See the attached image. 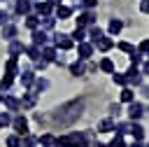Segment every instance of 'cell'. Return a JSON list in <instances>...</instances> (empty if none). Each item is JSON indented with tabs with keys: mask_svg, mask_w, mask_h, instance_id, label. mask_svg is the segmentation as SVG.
<instances>
[{
	"mask_svg": "<svg viewBox=\"0 0 149 147\" xmlns=\"http://www.w3.org/2000/svg\"><path fill=\"white\" fill-rule=\"evenodd\" d=\"M2 37H5V40H14V37H16V26H14L12 21H7V23L2 26Z\"/></svg>",
	"mask_w": 149,
	"mask_h": 147,
	"instance_id": "obj_20",
	"label": "cell"
},
{
	"mask_svg": "<svg viewBox=\"0 0 149 147\" xmlns=\"http://www.w3.org/2000/svg\"><path fill=\"white\" fill-rule=\"evenodd\" d=\"M23 54H26L30 61H37V58H40V47H37V44H30V47L23 49Z\"/></svg>",
	"mask_w": 149,
	"mask_h": 147,
	"instance_id": "obj_27",
	"label": "cell"
},
{
	"mask_svg": "<svg viewBox=\"0 0 149 147\" xmlns=\"http://www.w3.org/2000/svg\"><path fill=\"white\" fill-rule=\"evenodd\" d=\"M130 147H147V142H144V140H133Z\"/></svg>",
	"mask_w": 149,
	"mask_h": 147,
	"instance_id": "obj_45",
	"label": "cell"
},
{
	"mask_svg": "<svg viewBox=\"0 0 149 147\" xmlns=\"http://www.w3.org/2000/svg\"><path fill=\"white\" fill-rule=\"evenodd\" d=\"M2 96H5V93H0V103H2Z\"/></svg>",
	"mask_w": 149,
	"mask_h": 147,
	"instance_id": "obj_49",
	"label": "cell"
},
{
	"mask_svg": "<svg viewBox=\"0 0 149 147\" xmlns=\"http://www.w3.org/2000/svg\"><path fill=\"white\" fill-rule=\"evenodd\" d=\"M49 5H61V0H47Z\"/></svg>",
	"mask_w": 149,
	"mask_h": 147,
	"instance_id": "obj_47",
	"label": "cell"
},
{
	"mask_svg": "<svg viewBox=\"0 0 149 147\" xmlns=\"http://www.w3.org/2000/svg\"><path fill=\"white\" fill-rule=\"evenodd\" d=\"M140 9H142V14H147V9H149V5H147V0H142V2H140Z\"/></svg>",
	"mask_w": 149,
	"mask_h": 147,
	"instance_id": "obj_46",
	"label": "cell"
},
{
	"mask_svg": "<svg viewBox=\"0 0 149 147\" xmlns=\"http://www.w3.org/2000/svg\"><path fill=\"white\" fill-rule=\"evenodd\" d=\"M51 142H54V135L51 133H42L37 138V145H42V147H51Z\"/></svg>",
	"mask_w": 149,
	"mask_h": 147,
	"instance_id": "obj_34",
	"label": "cell"
},
{
	"mask_svg": "<svg viewBox=\"0 0 149 147\" xmlns=\"http://www.w3.org/2000/svg\"><path fill=\"white\" fill-rule=\"evenodd\" d=\"M93 23H95V14H93V9L81 12L79 19H77V26H81V28H88V26H93Z\"/></svg>",
	"mask_w": 149,
	"mask_h": 147,
	"instance_id": "obj_8",
	"label": "cell"
},
{
	"mask_svg": "<svg viewBox=\"0 0 149 147\" xmlns=\"http://www.w3.org/2000/svg\"><path fill=\"white\" fill-rule=\"evenodd\" d=\"M98 131L100 133H109V131H114V121L107 117V119H102V121H98Z\"/></svg>",
	"mask_w": 149,
	"mask_h": 147,
	"instance_id": "obj_29",
	"label": "cell"
},
{
	"mask_svg": "<svg viewBox=\"0 0 149 147\" xmlns=\"http://www.w3.org/2000/svg\"><path fill=\"white\" fill-rule=\"evenodd\" d=\"M49 42H51L56 49H61V51H68V49L74 47V42H72V37H70L68 33H54Z\"/></svg>",
	"mask_w": 149,
	"mask_h": 147,
	"instance_id": "obj_1",
	"label": "cell"
},
{
	"mask_svg": "<svg viewBox=\"0 0 149 147\" xmlns=\"http://www.w3.org/2000/svg\"><path fill=\"white\" fill-rule=\"evenodd\" d=\"M21 147H37V138H35L33 133L21 135Z\"/></svg>",
	"mask_w": 149,
	"mask_h": 147,
	"instance_id": "obj_30",
	"label": "cell"
},
{
	"mask_svg": "<svg viewBox=\"0 0 149 147\" xmlns=\"http://www.w3.org/2000/svg\"><path fill=\"white\" fill-rule=\"evenodd\" d=\"M128 58H130V65H140V63L144 61V56H142V54H137V51L128 54Z\"/></svg>",
	"mask_w": 149,
	"mask_h": 147,
	"instance_id": "obj_39",
	"label": "cell"
},
{
	"mask_svg": "<svg viewBox=\"0 0 149 147\" xmlns=\"http://www.w3.org/2000/svg\"><path fill=\"white\" fill-rule=\"evenodd\" d=\"M130 133H133V138H135V140H144V128H142L137 121H133V128H130Z\"/></svg>",
	"mask_w": 149,
	"mask_h": 147,
	"instance_id": "obj_31",
	"label": "cell"
},
{
	"mask_svg": "<svg viewBox=\"0 0 149 147\" xmlns=\"http://www.w3.org/2000/svg\"><path fill=\"white\" fill-rule=\"evenodd\" d=\"M33 63H35V68H37V70H44V68L49 65V63H47L44 58H37V61H33Z\"/></svg>",
	"mask_w": 149,
	"mask_h": 147,
	"instance_id": "obj_42",
	"label": "cell"
},
{
	"mask_svg": "<svg viewBox=\"0 0 149 147\" xmlns=\"http://www.w3.org/2000/svg\"><path fill=\"white\" fill-rule=\"evenodd\" d=\"M14 12H16L19 16H26V14H30V12H33V0H16V5H14Z\"/></svg>",
	"mask_w": 149,
	"mask_h": 147,
	"instance_id": "obj_9",
	"label": "cell"
},
{
	"mask_svg": "<svg viewBox=\"0 0 149 147\" xmlns=\"http://www.w3.org/2000/svg\"><path fill=\"white\" fill-rule=\"evenodd\" d=\"M95 47H98L100 51H109V49L114 47V40H112V37H107V35H102V37L98 40V44H95Z\"/></svg>",
	"mask_w": 149,
	"mask_h": 147,
	"instance_id": "obj_24",
	"label": "cell"
},
{
	"mask_svg": "<svg viewBox=\"0 0 149 147\" xmlns=\"http://www.w3.org/2000/svg\"><path fill=\"white\" fill-rule=\"evenodd\" d=\"M54 16L61 19V21H65V19L72 16V7H68V5H56V14H54Z\"/></svg>",
	"mask_w": 149,
	"mask_h": 147,
	"instance_id": "obj_17",
	"label": "cell"
},
{
	"mask_svg": "<svg viewBox=\"0 0 149 147\" xmlns=\"http://www.w3.org/2000/svg\"><path fill=\"white\" fill-rule=\"evenodd\" d=\"M119 49L126 51V54H133V51H135V47H133L130 42H119Z\"/></svg>",
	"mask_w": 149,
	"mask_h": 147,
	"instance_id": "obj_41",
	"label": "cell"
},
{
	"mask_svg": "<svg viewBox=\"0 0 149 147\" xmlns=\"http://www.w3.org/2000/svg\"><path fill=\"white\" fill-rule=\"evenodd\" d=\"M93 51H95V47H93L88 40L77 42V58H79V61H88V58L93 56Z\"/></svg>",
	"mask_w": 149,
	"mask_h": 147,
	"instance_id": "obj_2",
	"label": "cell"
},
{
	"mask_svg": "<svg viewBox=\"0 0 149 147\" xmlns=\"http://www.w3.org/2000/svg\"><path fill=\"white\" fill-rule=\"evenodd\" d=\"M9 124H12V112H7V110L0 112V128L2 126H9Z\"/></svg>",
	"mask_w": 149,
	"mask_h": 147,
	"instance_id": "obj_37",
	"label": "cell"
},
{
	"mask_svg": "<svg viewBox=\"0 0 149 147\" xmlns=\"http://www.w3.org/2000/svg\"><path fill=\"white\" fill-rule=\"evenodd\" d=\"M2 103H5L7 112H19V110H21V103H19V98H16V96L5 93V96H2Z\"/></svg>",
	"mask_w": 149,
	"mask_h": 147,
	"instance_id": "obj_12",
	"label": "cell"
},
{
	"mask_svg": "<svg viewBox=\"0 0 149 147\" xmlns=\"http://www.w3.org/2000/svg\"><path fill=\"white\" fill-rule=\"evenodd\" d=\"M56 21H58V19H56L54 14H44V16H40V28L49 33V30H54V26H56Z\"/></svg>",
	"mask_w": 149,
	"mask_h": 147,
	"instance_id": "obj_15",
	"label": "cell"
},
{
	"mask_svg": "<svg viewBox=\"0 0 149 147\" xmlns=\"http://www.w3.org/2000/svg\"><path fill=\"white\" fill-rule=\"evenodd\" d=\"M93 147H107V145H102V142H95V145H93Z\"/></svg>",
	"mask_w": 149,
	"mask_h": 147,
	"instance_id": "obj_48",
	"label": "cell"
},
{
	"mask_svg": "<svg viewBox=\"0 0 149 147\" xmlns=\"http://www.w3.org/2000/svg\"><path fill=\"white\" fill-rule=\"evenodd\" d=\"M19 75H21V84H23L26 89H28V86L33 84V79H35V72L28 70V68H26V70H19Z\"/></svg>",
	"mask_w": 149,
	"mask_h": 147,
	"instance_id": "obj_21",
	"label": "cell"
},
{
	"mask_svg": "<svg viewBox=\"0 0 149 147\" xmlns=\"http://www.w3.org/2000/svg\"><path fill=\"white\" fill-rule=\"evenodd\" d=\"M7 147H21V135H16V133H12V135H7Z\"/></svg>",
	"mask_w": 149,
	"mask_h": 147,
	"instance_id": "obj_35",
	"label": "cell"
},
{
	"mask_svg": "<svg viewBox=\"0 0 149 147\" xmlns=\"http://www.w3.org/2000/svg\"><path fill=\"white\" fill-rule=\"evenodd\" d=\"M100 70L112 75V72H114V61H112V58H102V61H100Z\"/></svg>",
	"mask_w": 149,
	"mask_h": 147,
	"instance_id": "obj_33",
	"label": "cell"
},
{
	"mask_svg": "<svg viewBox=\"0 0 149 147\" xmlns=\"http://www.w3.org/2000/svg\"><path fill=\"white\" fill-rule=\"evenodd\" d=\"M68 140H70V147H88L86 133H81V131H72L68 135Z\"/></svg>",
	"mask_w": 149,
	"mask_h": 147,
	"instance_id": "obj_5",
	"label": "cell"
},
{
	"mask_svg": "<svg viewBox=\"0 0 149 147\" xmlns=\"http://www.w3.org/2000/svg\"><path fill=\"white\" fill-rule=\"evenodd\" d=\"M23 49H26V47H23V42H19V40L14 37V40H9V49H7V54H9V56H14V58H19V56L23 54Z\"/></svg>",
	"mask_w": 149,
	"mask_h": 147,
	"instance_id": "obj_16",
	"label": "cell"
},
{
	"mask_svg": "<svg viewBox=\"0 0 149 147\" xmlns=\"http://www.w3.org/2000/svg\"><path fill=\"white\" fill-rule=\"evenodd\" d=\"M51 147H70V140H68V135H58V138H54Z\"/></svg>",
	"mask_w": 149,
	"mask_h": 147,
	"instance_id": "obj_36",
	"label": "cell"
},
{
	"mask_svg": "<svg viewBox=\"0 0 149 147\" xmlns=\"http://www.w3.org/2000/svg\"><path fill=\"white\" fill-rule=\"evenodd\" d=\"M137 54L147 56V40H142V42H140V47H137Z\"/></svg>",
	"mask_w": 149,
	"mask_h": 147,
	"instance_id": "obj_43",
	"label": "cell"
},
{
	"mask_svg": "<svg viewBox=\"0 0 149 147\" xmlns=\"http://www.w3.org/2000/svg\"><path fill=\"white\" fill-rule=\"evenodd\" d=\"M5 75H7V77H16V75H19V58H14V56L7 58V63H5Z\"/></svg>",
	"mask_w": 149,
	"mask_h": 147,
	"instance_id": "obj_14",
	"label": "cell"
},
{
	"mask_svg": "<svg viewBox=\"0 0 149 147\" xmlns=\"http://www.w3.org/2000/svg\"><path fill=\"white\" fill-rule=\"evenodd\" d=\"M112 82L116 84V86H128V79H126V72H112Z\"/></svg>",
	"mask_w": 149,
	"mask_h": 147,
	"instance_id": "obj_28",
	"label": "cell"
},
{
	"mask_svg": "<svg viewBox=\"0 0 149 147\" xmlns=\"http://www.w3.org/2000/svg\"><path fill=\"white\" fill-rule=\"evenodd\" d=\"M147 114V107H144V103H128V119L130 121H137V119H142Z\"/></svg>",
	"mask_w": 149,
	"mask_h": 147,
	"instance_id": "obj_3",
	"label": "cell"
},
{
	"mask_svg": "<svg viewBox=\"0 0 149 147\" xmlns=\"http://www.w3.org/2000/svg\"><path fill=\"white\" fill-rule=\"evenodd\" d=\"M70 37H72V42H84V40H86V28L77 26V28L72 30V35H70Z\"/></svg>",
	"mask_w": 149,
	"mask_h": 147,
	"instance_id": "obj_26",
	"label": "cell"
},
{
	"mask_svg": "<svg viewBox=\"0 0 149 147\" xmlns=\"http://www.w3.org/2000/svg\"><path fill=\"white\" fill-rule=\"evenodd\" d=\"M86 72V65H84V61H72L70 63V75H74V77H79V75H84Z\"/></svg>",
	"mask_w": 149,
	"mask_h": 147,
	"instance_id": "obj_18",
	"label": "cell"
},
{
	"mask_svg": "<svg viewBox=\"0 0 149 147\" xmlns=\"http://www.w3.org/2000/svg\"><path fill=\"white\" fill-rule=\"evenodd\" d=\"M49 40H51V37H49V33H47V30H42V28H35V30H33V44L44 47V44H51Z\"/></svg>",
	"mask_w": 149,
	"mask_h": 147,
	"instance_id": "obj_6",
	"label": "cell"
},
{
	"mask_svg": "<svg viewBox=\"0 0 149 147\" xmlns=\"http://www.w3.org/2000/svg\"><path fill=\"white\" fill-rule=\"evenodd\" d=\"M5 2H7V0H5Z\"/></svg>",
	"mask_w": 149,
	"mask_h": 147,
	"instance_id": "obj_50",
	"label": "cell"
},
{
	"mask_svg": "<svg viewBox=\"0 0 149 147\" xmlns=\"http://www.w3.org/2000/svg\"><path fill=\"white\" fill-rule=\"evenodd\" d=\"M121 103H133L135 100V91L130 89V86H121Z\"/></svg>",
	"mask_w": 149,
	"mask_h": 147,
	"instance_id": "obj_25",
	"label": "cell"
},
{
	"mask_svg": "<svg viewBox=\"0 0 149 147\" xmlns=\"http://www.w3.org/2000/svg\"><path fill=\"white\" fill-rule=\"evenodd\" d=\"M7 21H9V14H7L5 9H0V26H5Z\"/></svg>",
	"mask_w": 149,
	"mask_h": 147,
	"instance_id": "obj_44",
	"label": "cell"
},
{
	"mask_svg": "<svg viewBox=\"0 0 149 147\" xmlns=\"http://www.w3.org/2000/svg\"><path fill=\"white\" fill-rule=\"evenodd\" d=\"M107 147H126V140H123V135H119V133H116V135L112 138V142H109Z\"/></svg>",
	"mask_w": 149,
	"mask_h": 147,
	"instance_id": "obj_38",
	"label": "cell"
},
{
	"mask_svg": "<svg viewBox=\"0 0 149 147\" xmlns=\"http://www.w3.org/2000/svg\"><path fill=\"white\" fill-rule=\"evenodd\" d=\"M33 9H35L37 16H44V14H51L54 5H49L47 0H37V2H33Z\"/></svg>",
	"mask_w": 149,
	"mask_h": 147,
	"instance_id": "obj_13",
	"label": "cell"
},
{
	"mask_svg": "<svg viewBox=\"0 0 149 147\" xmlns=\"http://www.w3.org/2000/svg\"><path fill=\"white\" fill-rule=\"evenodd\" d=\"M23 19H26V28H30V30L40 28V16H37V14H33V12H30V14H26Z\"/></svg>",
	"mask_w": 149,
	"mask_h": 147,
	"instance_id": "obj_23",
	"label": "cell"
},
{
	"mask_svg": "<svg viewBox=\"0 0 149 147\" xmlns=\"http://www.w3.org/2000/svg\"><path fill=\"white\" fill-rule=\"evenodd\" d=\"M79 7H84V9H93V7H98V0H79Z\"/></svg>",
	"mask_w": 149,
	"mask_h": 147,
	"instance_id": "obj_40",
	"label": "cell"
},
{
	"mask_svg": "<svg viewBox=\"0 0 149 147\" xmlns=\"http://www.w3.org/2000/svg\"><path fill=\"white\" fill-rule=\"evenodd\" d=\"M19 103H21V107H33V105L37 103V96H35L33 91H26V93H23V98H21Z\"/></svg>",
	"mask_w": 149,
	"mask_h": 147,
	"instance_id": "obj_22",
	"label": "cell"
},
{
	"mask_svg": "<svg viewBox=\"0 0 149 147\" xmlns=\"http://www.w3.org/2000/svg\"><path fill=\"white\" fill-rule=\"evenodd\" d=\"M12 128H14L16 135H26V133H28V119H26L23 114L12 117Z\"/></svg>",
	"mask_w": 149,
	"mask_h": 147,
	"instance_id": "obj_4",
	"label": "cell"
},
{
	"mask_svg": "<svg viewBox=\"0 0 149 147\" xmlns=\"http://www.w3.org/2000/svg\"><path fill=\"white\" fill-rule=\"evenodd\" d=\"M12 84H14V77H7V75H5V77L0 79V93H7V91L12 89Z\"/></svg>",
	"mask_w": 149,
	"mask_h": 147,
	"instance_id": "obj_32",
	"label": "cell"
},
{
	"mask_svg": "<svg viewBox=\"0 0 149 147\" xmlns=\"http://www.w3.org/2000/svg\"><path fill=\"white\" fill-rule=\"evenodd\" d=\"M56 56H58V49H56L54 44H44V47H40V58H44L47 63H54Z\"/></svg>",
	"mask_w": 149,
	"mask_h": 147,
	"instance_id": "obj_7",
	"label": "cell"
},
{
	"mask_svg": "<svg viewBox=\"0 0 149 147\" xmlns=\"http://www.w3.org/2000/svg\"><path fill=\"white\" fill-rule=\"evenodd\" d=\"M126 79H128V86H135L142 82V75H140V68L137 65H130L128 72H126Z\"/></svg>",
	"mask_w": 149,
	"mask_h": 147,
	"instance_id": "obj_10",
	"label": "cell"
},
{
	"mask_svg": "<svg viewBox=\"0 0 149 147\" xmlns=\"http://www.w3.org/2000/svg\"><path fill=\"white\" fill-rule=\"evenodd\" d=\"M47 86H49V82H47L44 77H37V75H35V79H33V84L28 86V91H33L35 96H40V93H42V91H44Z\"/></svg>",
	"mask_w": 149,
	"mask_h": 147,
	"instance_id": "obj_11",
	"label": "cell"
},
{
	"mask_svg": "<svg viewBox=\"0 0 149 147\" xmlns=\"http://www.w3.org/2000/svg\"><path fill=\"white\" fill-rule=\"evenodd\" d=\"M40 147H42V145H40Z\"/></svg>",
	"mask_w": 149,
	"mask_h": 147,
	"instance_id": "obj_51",
	"label": "cell"
},
{
	"mask_svg": "<svg viewBox=\"0 0 149 147\" xmlns=\"http://www.w3.org/2000/svg\"><path fill=\"white\" fill-rule=\"evenodd\" d=\"M107 30H109V35H119V33L123 30V21H121V19H109Z\"/></svg>",
	"mask_w": 149,
	"mask_h": 147,
	"instance_id": "obj_19",
	"label": "cell"
}]
</instances>
